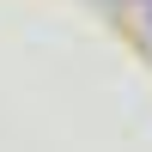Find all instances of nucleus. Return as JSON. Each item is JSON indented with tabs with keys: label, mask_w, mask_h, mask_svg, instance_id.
<instances>
[{
	"label": "nucleus",
	"mask_w": 152,
	"mask_h": 152,
	"mask_svg": "<svg viewBox=\"0 0 152 152\" xmlns=\"http://www.w3.org/2000/svg\"><path fill=\"white\" fill-rule=\"evenodd\" d=\"M146 24H152V18H146Z\"/></svg>",
	"instance_id": "nucleus-1"
}]
</instances>
